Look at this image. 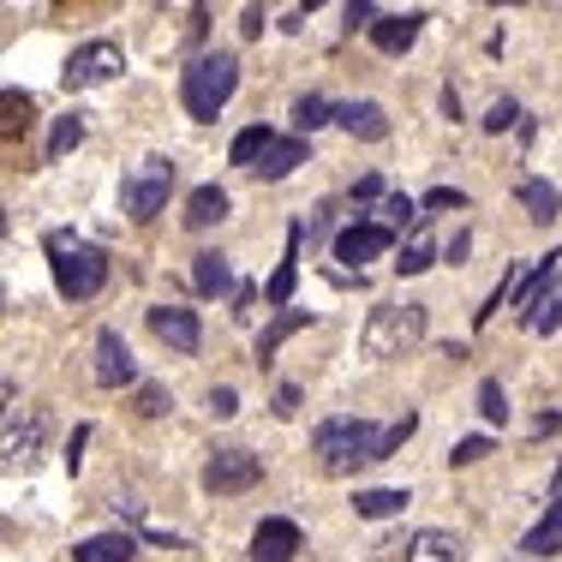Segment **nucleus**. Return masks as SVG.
I'll return each mask as SVG.
<instances>
[{
  "label": "nucleus",
  "mask_w": 562,
  "mask_h": 562,
  "mask_svg": "<svg viewBox=\"0 0 562 562\" xmlns=\"http://www.w3.org/2000/svg\"><path fill=\"white\" fill-rule=\"evenodd\" d=\"M353 203H383V180H377V174H365V180H353Z\"/></svg>",
  "instance_id": "42"
},
{
  "label": "nucleus",
  "mask_w": 562,
  "mask_h": 562,
  "mask_svg": "<svg viewBox=\"0 0 562 562\" xmlns=\"http://www.w3.org/2000/svg\"><path fill=\"white\" fill-rule=\"evenodd\" d=\"M479 413H484V425H508V395H503L496 377L479 383Z\"/></svg>",
  "instance_id": "31"
},
{
  "label": "nucleus",
  "mask_w": 562,
  "mask_h": 562,
  "mask_svg": "<svg viewBox=\"0 0 562 562\" xmlns=\"http://www.w3.org/2000/svg\"><path fill=\"white\" fill-rule=\"evenodd\" d=\"M329 222H336V203H317V210H312V222H305V234H312V246H317V239H329V246H336V234H329Z\"/></svg>",
  "instance_id": "37"
},
{
  "label": "nucleus",
  "mask_w": 562,
  "mask_h": 562,
  "mask_svg": "<svg viewBox=\"0 0 562 562\" xmlns=\"http://www.w3.org/2000/svg\"><path fill=\"white\" fill-rule=\"evenodd\" d=\"M484 455H491V437H461L449 449V467H472V461H484Z\"/></svg>",
  "instance_id": "36"
},
{
  "label": "nucleus",
  "mask_w": 562,
  "mask_h": 562,
  "mask_svg": "<svg viewBox=\"0 0 562 562\" xmlns=\"http://www.w3.org/2000/svg\"><path fill=\"white\" fill-rule=\"evenodd\" d=\"M300 520H288V515H270L258 532H251V562H293L300 557Z\"/></svg>",
  "instance_id": "12"
},
{
  "label": "nucleus",
  "mask_w": 562,
  "mask_h": 562,
  "mask_svg": "<svg viewBox=\"0 0 562 562\" xmlns=\"http://www.w3.org/2000/svg\"><path fill=\"white\" fill-rule=\"evenodd\" d=\"M407 503H413V496L395 491V484H377V491H353V515H360V520H389V515H401Z\"/></svg>",
  "instance_id": "22"
},
{
  "label": "nucleus",
  "mask_w": 562,
  "mask_h": 562,
  "mask_svg": "<svg viewBox=\"0 0 562 562\" xmlns=\"http://www.w3.org/2000/svg\"><path fill=\"white\" fill-rule=\"evenodd\" d=\"M431 264H437V239L419 227V234H407V246L395 251V276H425Z\"/></svg>",
  "instance_id": "24"
},
{
  "label": "nucleus",
  "mask_w": 562,
  "mask_h": 562,
  "mask_svg": "<svg viewBox=\"0 0 562 562\" xmlns=\"http://www.w3.org/2000/svg\"><path fill=\"white\" fill-rule=\"evenodd\" d=\"M377 222L389 227V234H395V227H413V234H419V227H425V215H419V203L407 198V191H389V198L377 203Z\"/></svg>",
  "instance_id": "27"
},
{
  "label": "nucleus",
  "mask_w": 562,
  "mask_h": 562,
  "mask_svg": "<svg viewBox=\"0 0 562 562\" xmlns=\"http://www.w3.org/2000/svg\"><path fill=\"white\" fill-rule=\"evenodd\" d=\"M132 557H138V539H132V532H120V527L72 545V562H132Z\"/></svg>",
  "instance_id": "18"
},
{
  "label": "nucleus",
  "mask_w": 562,
  "mask_h": 562,
  "mask_svg": "<svg viewBox=\"0 0 562 562\" xmlns=\"http://www.w3.org/2000/svg\"><path fill=\"white\" fill-rule=\"evenodd\" d=\"M336 126L348 138H365V144H377V138H389V114H383V102L360 96V102H336Z\"/></svg>",
  "instance_id": "13"
},
{
  "label": "nucleus",
  "mask_w": 562,
  "mask_h": 562,
  "mask_svg": "<svg viewBox=\"0 0 562 562\" xmlns=\"http://www.w3.org/2000/svg\"><path fill=\"white\" fill-rule=\"evenodd\" d=\"M258 479H264V455L251 449H210V461H203V491L210 496H239Z\"/></svg>",
  "instance_id": "7"
},
{
  "label": "nucleus",
  "mask_w": 562,
  "mask_h": 562,
  "mask_svg": "<svg viewBox=\"0 0 562 562\" xmlns=\"http://www.w3.org/2000/svg\"><path fill=\"white\" fill-rule=\"evenodd\" d=\"M419 210H467V191L461 186H431Z\"/></svg>",
  "instance_id": "35"
},
{
  "label": "nucleus",
  "mask_w": 562,
  "mask_h": 562,
  "mask_svg": "<svg viewBox=\"0 0 562 562\" xmlns=\"http://www.w3.org/2000/svg\"><path fill=\"white\" fill-rule=\"evenodd\" d=\"M239 36H246V43H258V36H264V7H246V19H239Z\"/></svg>",
  "instance_id": "43"
},
{
  "label": "nucleus",
  "mask_w": 562,
  "mask_h": 562,
  "mask_svg": "<svg viewBox=\"0 0 562 562\" xmlns=\"http://www.w3.org/2000/svg\"><path fill=\"white\" fill-rule=\"evenodd\" d=\"M300 246H305V222H288V251H281L276 276L264 281V300L276 312H293V288H300Z\"/></svg>",
  "instance_id": "11"
},
{
  "label": "nucleus",
  "mask_w": 562,
  "mask_h": 562,
  "mask_svg": "<svg viewBox=\"0 0 562 562\" xmlns=\"http://www.w3.org/2000/svg\"><path fill=\"white\" fill-rule=\"evenodd\" d=\"M251 300H258V288H251V281H239V293H234V317H251Z\"/></svg>",
  "instance_id": "44"
},
{
  "label": "nucleus",
  "mask_w": 562,
  "mask_h": 562,
  "mask_svg": "<svg viewBox=\"0 0 562 562\" xmlns=\"http://www.w3.org/2000/svg\"><path fill=\"white\" fill-rule=\"evenodd\" d=\"M36 443H43V413H36L31 425H19V413H7V461H19V455L31 461Z\"/></svg>",
  "instance_id": "30"
},
{
  "label": "nucleus",
  "mask_w": 562,
  "mask_h": 562,
  "mask_svg": "<svg viewBox=\"0 0 562 562\" xmlns=\"http://www.w3.org/2000/svg\"><path fill=\"white\" fill-rule=\"evenodd\" d=\"M467 251H472V234H455V239H449V251H443V258H449V264H461Z\"/></svg>",
  "instance_id": "45"
},
{
  "label": "nucleus",
  "mask_w": 562,
  "mask_h": 562,
  "mask_svg": "<svg viewBox=\"0 0 562 562\" xmlns=\"http://www.w3.org/2000/svg\"><path fill=\"white\" fill-rule=\"evenodd\" d=\"M48 270H55L60 300L84 305V300H96L102 281H108V251L91 246V239H79V234H67V227H55V234H48Z\"/></svg>",
  "instance_id": "1"
},
{
  "label": "nucleus",
  "mask_w": 562,
  "mask_h": 562,
  "mask_svg": "<svg viewBox=\"0 0 562 562\" xmlns=\"http://www.w3.org/2000/svg\"><path fill=\"white\" fill-rule=\"evenodd\" d=\"M551 508H562V467H557V484H551Z\"/></svg>",
  "instance_id": "47"
},
{
  "label": "nucleus",
  "mask_w": 562,
  "mask_h": 562,
  "mask_svg": "<svg viewBox=\"0 0 562 562\" xmlns=\"http://www.w3.org/2000/svg\"><path fill=\"white\" fill-rule=\"evenodd\" d=\"M443 120H461V96H455V84L443 91Z\"/></svg>",
  "instance_id": "46"
},
{
  "label": "nucleus",
  "mask_w": 562,
  "mask_h": 562,
  "mask_svg": "<svg viewBox=\"0 0 562 562\" xmlns=\"http://www.w3.org/2000/svg\"><path fill=\"white\" fill-rule=\"evenodd\" d=\"M377 19H383V12L372 7V0H353V7H348V31H360V24H365V36H372Z\"/></svg>",
  "instance_id": "38"
},
{
  "label": "nucleus",
  "mask_w": 562,
  "mask_h": 562,
  "mask_svg": "<svg viewBox=\"0 0 562 562\" xmlns=\"http://www.w3.org/2000/svg\"><path fill=\"white\" fill-rule=\"evenodd\" d=\"M300 413V383H281L276 389V419H293Z\"/></svg>",
  "instance_id": "40"
},
{
  "label": "nucleus",
  "mask_w": 562,
  "mask_h": 562,
  "mask_svg": "<svg viewBox=\"0 0 562 562\" xmlns=\"http://www.w3.org/2000/svg\"><path fill=\"white\" fill-rule=\"evenodd\" d=\"M191 288H198L203 300H227V293H239L234 288V264H227L222 251H198V258H191Z\"/></svg>",
  "instance_id": "15"
},
{
  "label": "nucleus",
  "mask_w": 562,
  "mask_h": 562,
  "mask_svg": "<svg viewBox=\"0 0 562 562\" xmlns=\"http://www.w3.org/2000/svg\"><path fill=\"white\" fill-rule=\"evenodd\" d=\"M419 24H425V12H383V19L372 24V48L377 55H407V48L419 43Z\"/></svg>",
  "instance_id": "14"
},
{
  "label": "nucleus",
  "mask_w": 562,
  "mask_h": 562,
  "mask_svg": "<svg viewBox=\"0 0 562 562\" xmlns=\"http://www.w3.org/2000/svg\"><path fill=\"white\" fill-rule=\"evenodd\" d=\"M84 443H91V425L72 431V443H67V472H79V467H84Z\"/></svg>",
  "instance_id": "41"
},
{
  "label": "nucleus",
  "mask_w": 562,
  "mask_h": 562,
  "mask_svg": "<svg viewBox=\"0 0 562 562\" xmlns=\"http://www.w3.org/2000/svg\"><path fill=\"white\" fill-rule=\"evenodd\" d=\"M425 341V305H377L360 329L365 360H407Z\"/></svg>",
  "instance_id": "4"
},
{
  "label": "nucleus",
  "mask_w": 562,
  "mask_h": 562,
  "mask_svg": "<svg viewBox=\"0 0 562 562\" xmlns=\"http://www.w3.org/2000/svg\"><path fill=\"white\" fill-rule=\"evenodd\" d=\"M336 264H348V270H360V264H372V258H383L389 251V227L383 222H353V227H341L336 234Z\"/></svg>",
  "instance_id": "10"
},
{
  "label": "nucleus",
  "mask_w": 562,
  "mask_h": 562,
  "mask_svg": "<svg viewBox=\"0 0 562 562\" xmlns=\"http://www.w3.org/2000/svg\"><path fill=\"white\" fill-rule=\"evenodd\" d=\"M520 324H527V336H557V329H562V288L545 293L532 312H520Z\"/></svg>",
  "instance_id": "29"
},
{
  "label": "nucleus",
  "mask_w": 562,
  "mask_h": 562,
  "mask_svg": "<svg viewBox=\"0 0 562 562\" xmlns=\"http://www.w3.org/2000/svg\"><path fill=\"white\" fill-rule=\"evenodd\" d=\"M300 329H312V312H276L270 324H264V336H258V365H270L281 348H288Z\"/></svg>",
  "instance_id": "19"
},
{
  "label": "nucleus",
  "mask_w": 562,
  "mask_h": 562,
  "mask_svg": "<svg viewBox=\"0 0 562 562\" xmlns=\"http://www.w3.org/2000/svg\"><path fill=\"white\" fill-rule=\"evenodd\" d=\"M520 551H527L532 562H539V557H557V551H562V508H545V520L527 532V539H520Z\"/></svg>",
  "instance_id": "25"
},
{
  "label": "nucleus",
  "mask_w": 562,
  "mask_h": 562,
  "mask_svg": "<svg viewBox=\"0 0 562 562\" xmlns=\"http://www.w3.org/2000/svg\"><path fill=\"white\" fill-rule=\"evenodd\" d=\"M461 539H455L449 527H425L413 532V545H407V562H461Z\"/></svg>",
  "instance_id": "21"
},
{
  "label": "nucleus",
  "mask_w": 562,
  "mask_h": 562,
  "mask_svg": "<svg viewBox=\"0 0 562 562\" xmlns=\"http://www.w3.org/2000/svg\"><path fill=\"white\" fill-rule=\"evenodd\" d=\"M329 120H336V102L329 96H300L293 102V138L317 132V126H329Z\"/></svg>",
  "instance_id": "28"
},
{
  "label": "nucleus",
  "mask_w": 562,
  "mask_h": 562,
  "mask_svg": "<svg viewBox=\"0 0 562 562\" xmlns=\"http://www.w3.org/2000/svg\"><path fill=\"white\" fill-rule=\"evenodd\" d=\"M79 144H84V114H60V120L48 126V162H67Z\"/></svg>",
  "instance_id": "26"
},
{
  "label": "nucleus",
  "mask_w": 562,
  "mask_h": 562,
  "mask_svg": "<svg viewBox=\"0 0 562 562\" xmlns=\"http://www.w3.org/2000/svg\"><path fill=\"white\" fill-rule=\"evenodd\" d=\"M96 383L102 389H132L138 383V365H132V348H126L120 329H96Z\"/></svg>",
  "instance_id": "9"
},
{
  "label": "nucleus",
  "mask_w": 562,
  "mask_h": 562,
  "mask_svg": "<svg viewBox=\"0 0 562 562\" xmlns=\"http://www.w3.org/2000/svg\"><path fill=\"white\" fill-rule=\"evenodd\" d=\"M413 431H419V413H413V407H407V413L395 419V425H383V461H389V455L401 449V443L413 437Z\"/></svg>",
  "instance_id": "33"
},
{
  "label": "nucleus",
  "mask_w": 562,
  "mask_h": 562,
  "mask_svg": "<svg viewBox=\"0 0 562 562\" xmlns=\"http://www.w3.org/2000/svg\"><path fill=\"white\" fill-rule=\"evenodd\" d=\"M276 138H281V132H276V126H264V120H258V126H246V132L234 138V150H227V162L251 174V168H258V162H264V150L276 144Z\"/></svg>",
  "instance_id": "23"
},
{
  "label": "nucleus",
  "mask_w": 562,
  "mask_h": 562,
  "mask_svg": "<svg viewBox=\"0 0 562 562\" xmlns=\"http://www.w3.org/2000/svg\"><path fill=\"white\" fill-rule=\"evenodd\" d=\"M312 449L324 455V472L348 479L353 467L383 461V431L372 425V419H360V413H336V419H324V425L312 431Z\"/></svg>",
  "instance_id": "2"
},
{
  "label": "nucleus",
  "mask_w": 562,
  "mask_h": 562,
  "mask_svg": "<svg viewBox=\"0 0 562 562\" xmlns=\"http://www.w3.org/2000/svg\"><path fill=\"white\" fill-rule=\"evenodd\" d=\"M239 91V55H227V48H215V55H198L191 67L180 72V102L191 120L210 126L215 114L227 108V96Z\"/></svg>",
  "instance_id": "3"
},
{
  "label": "nucleus",
  "mask_w": 562,
  "mask_h": 562,
  "mask_svg": "<svg viewBox=\"0 0 562 562\" xmlns=\"http://www.w3.org/2000/svg\"><path fill=\"white\" fill-rule=\"evenodd\" d=\"M227 210H234V198H227V191L210 180V186H198V191L186 198V215H180V222L191 227V234H203V227L227 222Z\"/></svg>",
  "instance_id": "16"
},
{
  "label": "nucleus",
  "mask_w": 562,
  "mask_h": 562,
  "mask_svg": "<svg viewBox=\"0 0 562 562\" xmlns=\"http://www.w3.org/2000/svg\"><path fill=\"white\" fill-rule=\"evenodd\" d=\"M120 72H126V48L108 43V36H96V43H79V48L67 55L60 84H67V91H96V84L120 79Z\"/></svg>",
  "instance_id": "6"
},
{
  "label": "nucleus",
  "mask_w": 562,
  "mask_h": 562,
  "mask_svg": "<svg viewBox=\"0 0 562 562\" xmlns=\"http://www.w3.org/2000/svg\"><path fill=\"white\" fill-rule=\"evenodd\" d=\"M150 336H156L162 348H174V353L203 348V324H198V312H186V305H150Z\"/></svg>",
  "instance_id": "8"
},
{
  "label": "nucleus",
  "mask_w": 562,
  "mask_h": 562,
  "mask_svg": "<svg viewBox=\"0 0 562 562\" xmlns=\"http://www.w3.org/2000/svg\"><path fill=\"white\" fill-rule=\"evenodd\" d=\"M305 156H312V150H305V138H276L251 174H258V180H288L293 168H305Z\"/></svg>",
  "instance_id": "20"
},
{
  "label": "nucleus",
  "mask_w": 562,
  "mask_h": 562,
  "mask_svg": "<svg viewBox=\"0 0 562 562\" xmlns=\"http://www.w3.org/2000/svg\"><path fill=\"white\" fill-rule=\"evenodd\" d=\"M168 407H174V395L162 389V383H138V413L144 419H162Z\"/></svg>",
  "instance_id": "34"
},
{
  "label": "nucleus",
  "mask_w": 562,
  "mask_h": 562,
  "mask_svg": "<svg viewBox=\"0 0 562 562\" xmlns=\"http://www.w3.org/2000/svg\"><path fill=\"white\" fill-rule=\"evenodd\" d=\"M210 413H215V419H234V413H239V395L227 389V383H222V389H210Z\"/></svg>",
  "instance_id": "39"
},
{
  "label": "nucleus",
  "mask_w": 562,
  "mask_h": 562,
  "mask_svg": "<svg viewBox=\"0 0 562 562\" xmlns=\"http://www.w3.org/2000/svg\"><path fill=\"white\" fill-rule=\"evenodd\" d=\"M520 120H527V114H520V102L515 96H496L491 114H484V132H515Z\"/></svg>",
  "instance_id": "32"
},
{
  "label": "nucleus",
  "mask_w": 562,
  "mask_h": 562,
  "mask_svg": "<svg viewBox=\"0 0 562 562\" xmlns=\"http://www.w3.org/2000/svg\"><path fill=\"white\" fill-rule=\"evenodd\" d=\"M515 203L527 210V222H539V227H551L557 215H562V191L551 186V180H515Z\"/></svg>",
  "instance_id": "17"
},
{
  "label": "nucleus",
  "mask_w": 562,
  "mask_h": 562,
  "mask_svg": "<svg viewBox=\"0 0 562 562\" xmlns=\"http://www.w3.org/2000/svg\"><path fill=\"white\" fill-rule=\"evenodd\" d=\"M174 162H138L132 174L120 180V215H132V222H156L162 210H168V198H174Z\"/></svg>",
  "instance_id": "5"
}]
</instances>
